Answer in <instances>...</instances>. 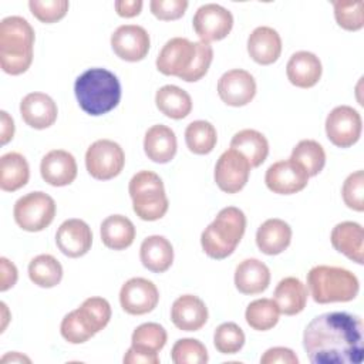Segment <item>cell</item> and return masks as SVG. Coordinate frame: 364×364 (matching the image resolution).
<instances>
[{
  "mask_svg": "<svg viewBox=\"0 0 364 364\" xmlns=\"http://www.w3.org/2000/svg\"><path fill=\"white\" fill-rule=\"evenodd\" d=\"M14 136V121L7 111H0V142L6 145Z\"/></svg>",
  "mask_w": 364,
  "mask_h": 364,
  "instance_id": "51",
  "label": "cell"
},
{
  "mask_svg": "<svg viewBox=\"0 0 364 364\" xmlns=\"http://www.w3.org/2000/svg\"><path fill=\"white\" fill-rule=\"evenodd\" d=\"M74 94L80 108L98 117L112 111L121 101V84L117 75L105 68H90L77 77Z\"/></svg>",
  "mask_w": 364,
  "mask_h": 364,
  "instance_id": "3",
  "label": "cell"
},
{
  "mask_svg": "<svg viewBox=\"0 0 364 364\" xmlns=\"http://www.w3.org/2000/svg\"><path fill=\"white\" fill-rule=\"evenodd\" d=\"M192 24L200 41L209 44L228 37L233 27V16L220 4L208 3L196 10Z\"/></svg>",
  "mask_w": 364,
  "mask_h": 364,
  "instance_id": "11",
  "label": "cell"
},
{
  "mask_svg": "<svg viewBox=\"0 0 364 364\" xmlns=\"http://www.w3.org/2000/svg\"><path fill=\"white\" fill-rule=\"evenodd\" d=\"M36 34L31 24L20 16L0 21V67L6 74L20 75L33 63Z\"/></svg>",
  "mask_w": 364,
  "mask_h": 364,
  "instance_id": "2",
  "label": "cell"
},
{
  "mask_svg": "<svg viewBox=\"0 0 364 364\" xmlns=\"http://www.w3.org/2000/svg\"><path fill=\"white\" fill-rule=\"evenodd\" d=\"M0 307H1V331H4L6 330V327H7V323H9V320H10V314H9V309H7V306H6V303L4 301H1L0 303Z\"/></svg>",
  "mask_w": 364,
  "mask_h": 364,
  "instance_id": "53",
  "label": "cell"
},
{
  "mask_svg": "<svg viewBox=\"0 0 364 364\" xmlns=\"http://www.w3.org/2000/svg\"><path fill=\"white\" fill-rule=\"evenodd\" d=\"M178 149L175 132L164 124H156L148 128L144 136V151L148 159L156 164L171 162Z\"/></svg>",
  "mask_w": 364,
  "mask_h": 364,
  "instance_id": "24",
  "label": "cell"
},
{
  "mask_svg": "<svg viewBox=\"0 0 364 364\" xmlns=\"http://www.w3.org/2000/svg\"><path fill=\"white\" fill-rule=\"evenodd\" d=\"M139 259L142 266L149 272L164 273L173 263V247L165 236L152 235L142 240Z\"/></svg>",
  "mask_w": 364,
  "mask_h": 364,
  "instance_id": "28",
  "label": "cell"
},
{
  "mask_svg": "<svg viewBox=\"0 0 364 364\" xmlns=\"http://www.w3.org/2000/svg\"><path fill=\"white\" fill-rule=\"evenodd\" d=\"M30 280L43 289H51L60 284L63 279V266L53 255H38L28 263Z\"/></svg>",
  "mask_w": 364,
  "mask_h": 364,
  "instance_id": "33",
  "label": "cell"
},
{
  "mask_svg": "<svg viewBox=\"0 0 364 364\" xmlns=\"http://www.w3.org/2000/svg\"><path fill=\"white\" fill-rule=\"evenodd\" d=\"M212 60H213L212 46L208 43H203V41H198V54L193 61V65L182 80L186 82L199 81L200 78H203L206 75V73L212 64Z\"/></svg>",
  "mask_w": 364,
  "mask_h": 364,
  "instance_id": "46",
  "label": "cell"
},
{
  "mask_svg": "<svg viewBox=\"0 0 364 364\" xmlns=\"http://www.w3.org/2000/svg\"><path fill=\"white\" fill-rule=\"evenodd\" d=\"M334 18L337 24L347 31H358L364 27V1L363 0H334Z\"/></svg>",
  "mask_w": 364,
  "mask_h": 364,
  "instance_id": "39",
  "label": "cell"
},
{
  "mask_svg": "<svg viewBox=\"0 0 364 364\" xmlns=\"http://www.w3.org/2000/svg\"><path fill=\"white\" fill-rule=\"evenodd\" d=\"M270 284V270L259 259L242 260L235 269V286L242 294L263 293Z\"/></svg>",
  "mask_w": 364,
  "mask_h": 364,
  "instance_id": "26",
  "label": "cell"
},
{
  "mask_svg": "<svg viewBox=\"0 0 364 364\" xmlns=\"http://www.w3.org/2000/svg\"><path fill=\"white\" fill-rule=\"evenodd\" d=\"M18 279L17 267L7 257H0V291L11 289Z\"/></svg>",
  "mask_w": 364,
  "mask_h": 364,
  "instance_id": "48",
  "label": "cell"
},
{
  "mask_svg": "<svg viewBox=\"0 0 364 364\" xmlns=\"http://www.w3.org/2000/svg\"><path fill=\"white\" fill-rule=\"evenodd\" d=\"M30 166L18 152H7L0 158V188L4 192H14L27 185Z\"/></svg>",
  "mask_w": 364,
  "mask_h": 364,
  "instance_id": "32",
  "label": "cell"
},
{
  "mask_svg": "<svg viewBox=\"0 0 364 364\" xmlns=\"http://www.w3.org/2000/svg\"><path fill=\"white\" fill-rule=\"evenodd\" d=\"M159 301L156 286L144 277H132L127 280L119 290V304L122 310L131 316H142L151 313Z\"/></svg>",
  "mask_w": 364,
  "mask_h": 364,
  "instance_id": "14",
  "label": "cell"
},
{
  "mask_svg": "<svg viewBox=\"0 0 364 364\" xmlns=\"http://www.w3.org/2000/svg\"><path fill=\"white\" fill-rule=\"evenodd\" d=\"M91 323L95 333H100L107 327L111 320V306L104 297L92 296L85 299L78 307Z\"/></svg>",
  "mask_w": 364,
  "mask_h": 364,
  "instance_id": "42",
  "label": "cell"
},
{
  "mask_svg": "<svg viewBox=\"0 0 364 364\" xmlns=\"http://www.w3.org/2000/svg\"><path fill=\"white\" fill-rule=\"evenodd\" d=\"M168 340L166 330L158 323H142L131 336V347L146 353H159Z\"/></svg>",
  "mask_w": 364,
  "mask_h": 364,
  "instance_id": "37",
  "label": "cell"
},
{
  "mask_svg": "<svg viewBox=\"0 0 364 364\" xmlns=\"http://www.w3.org/2000/svg\"><path fill=\"white\" fill-rule=\"evenodd\" d=\"M31 360L17 351L13 353H7L6 355L1 357V363H30Z\"/></svg>",
  "mask_w": 364,
  "mask_h": 364,
  "instance_id": "52",
  "label": "cell"
},
{
  "mask_svg": "<svg viewBox=\"0 0 364 364\" xmlns=\"http://www.w3.org/2000/svg\"><path fill=\"white\" fill-rule=\"evenodd\" d=\"M124 364H159V355L156 353H146L129 347L122 358Z\"/></svg>",
  "mask_w": 364,
  "mask_h": 364,
  "instance_id": "49",
  "label": "cell"
},
{
  "mask_svg": "<svg viewBox=\"0 0 364 364\" xmlns=\"http://www.w3.org/2000/svg\"><path fill=\"white\" fill-rule=\"evenodd\" d=\"M60 333L70 344H82L97 334L88 318L78 307L64 316L60 324Z\"/></svg>",
  "mask_w": 364,
  "mask_h": 364,
  "instance_id": "38",
  "label": "cell"
},
{
  "mask_svg": "<svg viewBox=\"0 0 364 364\" xmlns=\"http://www.w3.org/2000/svg\"><path fill=\"white\" fill-rule=\"evenodd\" d=\"M299 357L291 348L272 347L260 357V364H297Z\"/></svg>",
  "mask_w": 364,
  "mask_h": 364,
  "instance_id": "47",
  "label": "cell"
},
{
  "mask_svg": "<svg viewBox=\"0 0 364 364\" xmlns=\"http://www.w3.org/2000/svg\"><path fill=\"white\" fill-rule=\"evenodd\" d=\"M77 162L73 154L64 149L47 152L40 164L41 178L51 186H67L77 178Z\"/></svg>",
  "mask_w": 364,
  "mask_h": 364,
  "instance_id": "18",
  "label": "cell"
},
{
  "mask_svg": "<svg viewBox=\"0 0 364 364\" xmlns=\"http://www.w3.org/2000/svg\"><path fill=\"white\" fill-rule=\"evenodd\" d=\"M291 228L287 222L279 218L264 220L256 232V245L259 250L267 256L283 253L291 242Z\"/></svg>",
  "mask_w": 364,
  "mask_h": 364,
  "instance_id": "25",
  "label": "cell"
},
{
  "mask_svg": "<svg viewBox=\"0 0 364 364\" xmlns=\"http://www.w3.org/2000/svg\"><path fill=\"white\" fill-rule=\"evenodd\" d=\"M111 47L121 60L136 63L146 57L151 47V38L142 26L122 24L112 33Z\"/></svg>",
  "mask_w": 364,
  "mask_h": 364,
  "instance_id": "15",
  "label": "cell"
},
{
  "mask_svg": "<svg viewBox=\"0 0 364 364\" xmlns=\"http://www.w3.org/2000/svg\"><path fill=\"white\" fill-rule=\"evenodd\" d=\"M189 3L186 0H152L149 3L151 13L162 21H171L181 18Z\"/></svg>",
  "mask_w": 364,
  "mask_h": 364,
  "instance_id": "45",
  "label": "cell"
},
{
  "mask_svg": "<svg viewBox=\"0 0 364 364\" xmlns=\"http://www.w3.org/2000/svg\"><path fill=\"white\" fill-rule=\"evenodd\" d=\"M247 53L260 65L276 63L282 54L280 34L269 26L256 27L247 38Z\"/></svg>",
  "mask_w": 364,
  "mask_h": 364,
  "instance_id": "23",
  "label": "cell"
},
{
  "mask_svg": "<svg viewBox=\"0 0 364 364\" xmlns=\"http://www.w3.org/2000/svg\"><path fill=\"white\" fill-rule=\"evenodd\" d=\"M28 7L38 21L51 24L65 17L70 3L67 0H30Z\"/></svg>",
  "mask_w": 364,
  "mask_h": 364,
  "instance_id": "43",
  "label": "cell"
},
{
  "mask_svg": "<svg viewBox=\"0 0 364 364\" xmlns=\"http://www.w3.org/2000/svg\"><path fill=\"white\" fill-rule=\"evenodd\" d=\"M307 290L318 304L346 303L357 297L360 282L353 272L344 267L318 264L307 273Z\"/></svg>",
  "mask_w": 364,
  "mask_h": 364,
  "instance_id": "4",
  "label": "cell"
},
{
  "mask_svg": "<svg viewBox=\"0 0 364 364\" xmlns=\"http://www.w3.org/2000/svg\"><path fill=\"white\" fill-rule=\"evenodd\" d=\"M57 247L67 257H81L87 255L92 245L91 228L82 219L64 220L55 233Z\"/></svg>",
  "mask_w": 364,
  "mask_h": 364,
  "instance_id": "17",
  "label": "cell"
},
{
  "mask_svg": "<svg viewBox=\"0 0 364 364\" xmlns=\"http://www.w3.org/2000/svg\"><path fill=\"white\" fill-rule=\"evenodd\" d=\"M185 142L192 154H210L218 142L216 128L205 119L192 121L185 129Z\"/></svg>",
  "mask_w": 364,
  "mask_h": 364,
  "instance_id": "35",
  "label": "cell"
},
{
  "mask_svg": "<svg viewBox=\"0 0 364 364\" xmlns=\"http://www.w3.org/2000/svg\"><path fill=\"white\" fill-rule=\"evenodd\" d=\"M171 360L175 364H206L209 355L202 341L196 338H181L172 346Z\"/></svg>",
  "mask_w": 364,
  "mask_h": 364,
  "instance_id": "41",
  "label": "cell"
},
{
  "mask_svg": "<svg viewBox=\"0 0 364 364\" xmlns=\"http://www.w3.org/2000/svg\"><path fill=\"white\" fill-rule=\"evenodd\" d=\"M307 297V286L293 276L282 279L273 293V300L276 301L280 314L284 316H296L301 313L306 307Z\"/></svg>",
  "mask_w": 364,
  "mask_h": 364,
  "instance_id": "27",
  "label": "cell"
},
{
  "mask_svg": "<svg viewBox=\"0 0 364 364\" xmlns=\"http://www.w3.org/2000/svg\"><path fill=\"white\" fill-rule=\"evenodd\" d=\"M323 73V65L320 58L310 51H296L287 61L286 75L287 80L299 88L314 87Z\"/></svg>",
  "mask_w": 364,
  "mask_h": 364,
  "instance_id": "22",
  "label": "cell"
},
{
  "mask_svg": "<svg viewBox=\"0 0 364 364\" xmlns=\"http://www.w3.org/2000/svg\"><path fill=\"white\" fill-rule=\"evenodd\" d=\"M331 246L357 264L364 262V229L360 223L346 220L337 223L330 233Z\"/></svg>",
  "mask_w": 364,
  "mask_h": 364,
  "instance_id": "21",
  "label": "cell"
},
{
  "mask_svg": "<svg viewBox=\"0 0 364 364\" xmlns=\"http://www.w3.org/2000/svg\"><path fill=\"white\" fill-rule=\"evenodd\" d=\"M245 230L246 216L243 210L236 206H226L202 232L200 246L210 259H226L240 243Z\"/></svg>",
  "mask_w": 364,
  "mask_h": 364,
  "instance_id": "5",
  "label": "cell"
},
{
  "mask_svg": "<svg viewBox=\"0 0 364 364\" xmlns=\"http://www.w3.org/2000/svg\"><path fill=\"white\" fill-rule=\"evenodd\" d=\"M20 115L23 121L34 129L50 128L58 115L54 100L44 92H30L20 102Z\"/></svg>",
  "mask_w": 364,
  "mask_h": 364,
  "instance_id": "19",
  "label": "cell"
},
{
  "mask_svg": "<svg viewBox=\"0 0 364 364\" xmlns=\"http://www.w3.org/2000/svg\"><path fill=\"white\" fill-rule=\"evenodd\" d=\"M208 307L195 294L179 296L171 307V320L182 331H198L208 321Z\"/></svg>",
  "mask_w": 364,
  "mask_h": 364,
  "instance_id": "20",
  "label": "cell"
},
{
  "mask_svg": "<svg viewBox=\"0 0 364 364\" xmlns=\"http://www.w3.org/2000/svg\"><path fill=\"white\" fill-rule=\"evenodd\" d=\"M290 159L299 162L309 176L318 175L326 165V151L314 139H301L291 149Z\"/></svg>",
  "mask_w": 364,
  "mask_h": 364,
  "instance_id": "36",
  "label": "cell"
},
{
  "mask_svg": "<svg viewBox=\"0 0 364 364\" xmlns=\"http://www.w3.org/2000/svg\"><path fill=\"white\" fill-rule=\"evenodd\" d=\"M341 196L347 208L355 212L364 210V172L361 169L346 178L341 188Z\"/></svg>",
  "mask_w": 364,
  "mask_h": 364,
  "instance_id": "44",
  "label": "cell"
},
{
  "mask_svg": "<svg viewBox=\"0 0 364 364\" xmlns=\"http://www.w3.org/2000/svg\"><path fill=\"white\" fill-rule=\"evenodd\" d=\"M303 348L313 364H360L364 353L361 317L346 311L316 316L304 328Z\"/></svg>",
  "mask_w": 364,
  "mask_h": 364,
  "instance_id": "1",
  "label": "cell"
},
{
  "mask_svg": "<svg viewBox=\"0 0 364 364\" xmlns=\"http://www.w3.org/2000/svg\"><path fill=\"white\" fill-rule=\"evenodd\" d=\"M309 178V173L299 162L293 159H283L267 168L264 183L273 193L293 195L307 186Z\"/></svg>",
  "mask_w": 364,
  "mask_h": 364,
  "instance_id": "13",
  "label": "cell"
},
{
  "mask_svg": "<svg viewBox=\"0 0 364 364\" xmlns=\"http://www.w3.org/2000/svg\"><path fill=\"white\" fill-rule=\"evenodd\" d=\"M250 169L252 166L249 161L239 151L229 148L219 156L215 165L213 178L222 192L237 193L246 186Z\"/></svg>",
  "mask_w": 364,
  "mask_h": 364,
  "instance_id": "12",
  "label": "cell"
},
{
  "mask_svg": "<svg viewBox=\"0 0 364 364\" xmlns=\"http://www.w3.org/2000/svg\"><path fill=\"white\" fill-rule=\"evenodd\" d=\"M156 108L171 119H183L192 111L191 95L178 85H164L155 94Z\"/></svg>",
  "mask_w": 364,
  "mask_h": 364,
  "instance_id": "31",
  "label": "cell"
},
{
  "mask_svg": "<svg viewBox=\"0 0 364 364\" xmlns=\"http://www.w3.org/2000/svg\"><path fill=\"white\" fill-rule=\"evenodd\" d=\"M198 54V41H191L185 37H173L168 40L158 57L156 68L164 75H175L183 78L193 65Z\"/></svg>",
  "mask_w": 364,
  "mask_h": 364,
  "instance_id": "9",
  "label": "cell"
},
{
  "mask_svg": "<svg viewBox=\"0 0 364 364\" xmlns=\"http://www.w3.org/2000/svg\"><path fill=\"white\" fill-rule=\"evenodd\" d=\"M245 340L243 330L233 321L219 324L213 333V344L220 354L239 353L245 346Z\"/></svg>",
  "mask_w": 364,
  "mask_h": 364,
  "instance_id": "40",
  "label": "cell"
},
{
  "mask_svg": "<svg viewBox=\"0 0 364 364\" xmlns=\"http://www.w3.org/2000/svg\"><path fill=\"white\" fill-rule=\"evenodd\" d=\"M55 202L46 192H28L18 198L13 208V216L18 228L26 232H41L51 225L55 216Z\"/></svg>",
  "mask_w": 364,
  "mask_h": 364,
  "instance_id": "7",
  "label": "cell"
},
{
  "mask_svg": "<svg viewBox=\"0 0 364 364\" xmlns=\"http://www.w3.org/2000/svg\"><path fill=\"white\" fill-rule=\"evenodd\" d=\"M128 192L132 199V209L139 219L154 222L164 218L168 212L169 200L165 193V186L155 172H136L129 181Z\"/></svg>",
  "mask_w": 364,
  "mask_h": 364,
  "instance_id": "6",
  "label": "cell"
},
{
  "mask_svg": "<svg viewBox=\"0 0 364 364\" xmlns=\"http://www.w3.org/2000/svg\"><path fill=\"white\" fill-rule=\"evenodd\" d=\"M125 154L119 144L111 139H97L85 152V168L98 181H109L121 173Z\"/></svg>",
  "mask_w": 364,
  "mask_h": 364,
  "instance_id": "8",
  "label": "cell"
},
{
  "mask_svg": "<svg viewBox=\"0 0 364 364\" xmlns=\"http://www.w3.org/2000/svg\"><path fill=\"white\" fill-rule=\"evenodd\" d=\"M144 3L141 0H118L114 3L115 11L119 17L131 18L141 13Z\"/></svg>",
  "mask_w": 364,
  "mask_h": 364,
  "instance_id": "50",
  "label": "cell"
},
{
  "mask_svg": "<svg viewBox=\"0 0 364 364\" xmlns=\"http://www.w3.org/2000/svg\"><path fill=\"white\" fill-rule=\"evenodd\" d=\"M280 317V310L273 299H257L247 304L245 311V320L253 330L267 331L272 330Z\"/></svg>",
  "mask_w": 364,
  "mask_h": 364,
  "instance_id": "34",
  "label": "cell"
},
{
  "mask_svg": "<svg viewBox=\"0 0 364 364\" xmlns=\"http://www.w3.org/2000/svg\"><path fill=\"white\" fill-rule=\"evenodd\" d=\"M102 243L112 250H124L135 240V226L124 215H109L100 226Z\"/></svg>",
  "mask_w": 364,
  "mask_h": 364,
  "instance_id": "29",
  "label": "cell"
},
{
  "mask_svg": "<svg viewBox=\"0 0 364 364\" xmlns=\"http://www.w3.org/2000/svg\"><path fill=\"white\" fill-rule=\"evenodd\" d=\"M230 148L239 151L252 168L260 166L269 155V142L266 136L256 129H242L230 139Z\"/></svg>",
  "mask_w": 364,
  "mask_h": 364,
  "instance_id": "30",
  "label": "cell"
},
{
  "mask_svg": "<svg viewBox=\"0 0 364 364\" xmlns=\"http://www.w3.org/2000/svg\"><path fill=\"white\" fill-rule=\"evenodd\" d=\"M363 119L357 109L350 105H338L326 118V135L338 148L353 146L361 136Z\"/></svg>",
  "mask_w": 364,
  "mask_h": 364,
  "instance_id": "10",
  "label": "cell"
},
{
  "mask_svg": "<svg viewBox=\"0 0 364 364\" xmlns=\"http://www.w3.org/2000/svg\"><path fill=\"white\" fill-rule=\"evenodd\" d=\"M253 75L242 68H233L222 74L218 81L219 98L229 107H245L256 95Z\"/></svg>",
  "mask_w": 364,
  "mask_h": 364,
  "instance_id": "16",
  "label": "cell"
}]
</instances>
